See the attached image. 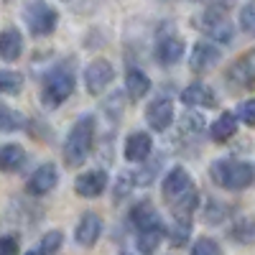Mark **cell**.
<instances>
[{"mask_svg":"<svg viewBox=\"0 0 255 255\" xmlns=\"http://www.w3.org/2000/svg\"><path fill=\"white\" fill-rule=\"evenodd\" d=\"M20 250V235L18 232H8V235L0 238V253L3 255H18Z\"/></svg>","mask_w":255,"mask_h":255,"instance_id":"obj_35","label":"cell"},{"mask_svg":"<svg viewBox=\"0 0 255 255\" xmlns=\"http://www.w3.org/2000/svg\"><path fill=\"white\" fill-rule=\"evenodd\" d=\"M186 54V44L179 36H163L156 46V61L161 67H174L181 61V56Z\"/></svg>","mask_w":255,"mask_h":255,"instance_id":"obj_16","label":"cell"},{"mask_svg":"<svg viewBox=\"0 0 255 255\" xmlns=\"http://www.w3.org/2000/svg\"><path fill=\"white\" fill-rule=\"evenodd\" d=\"M227 215H230V207H227V204H222L220 199H212V197L204 199L202 217H204L207 225H222V222L227 220Z\"/></svg>","mask_w":255,"mask_h":255,"instance_id":"obj_25","label":"cell"},{"mask_svg":"<svg viewBox=\"0 0 255 255\" xmlns=\"http://www.w3.org/2000/svg\"><path fill=\"white\" fill-rule=\"evenodd\" d=\"M61 245H64V232H61V230H49L46 235L41 238V243H38L33 250H28V255H36V253H41V255H54V253L61 250Z\"/></svg>","mask_w":255,"mask_h":255,"instance_id":"obj_26","label":"cell"},{"mask_svg":"<svg viewBox=\"0 0 255 255\" xmlns=\"http://www.w3.org/2000/svg\"><path fill=\"white\" fill-rule=\"evenodd\" d=\"M199 26L202 31L209 36V38H215V41H222V44H230L232 36H235V28H232L230 23V15L225 13L222 5H212L202 13L199 18Z\"/></svg>","mask_w":255,"mask_h":255,"instance_id":"obj_5","label":"cell"},{"mask_svg":"<svg viewBox=\"0 0 255 255\" xmlns=\"http://www.w3.org/2000/svg\"><path fill=\"white\" fill-rule=\"evenodd\" d=\"M161 163H163V156H161V158H156L153 163H148V158H145V161L140 163V168L133 174V176H135V184H138V186H148V184H153V181H156V174L161 171Z\"/></svg>","mask_w":255,"mask_h":255,"instance_id":"obj_29","label":"cell"},{"mask_svg":"<svg viewBox=\"0 0 255 255\" xmlns=\"http://www.w3.org/2000/svg\"><path fill=\"white\" fill-rule=\"evenodd\" d=\"M20 54H23V33L10 26L0 36V56H3V61L10 64V61H18Z\"/></svg>","mask_w":255,"mask_h":255,"instance_id":"obj_21","label":"cell"},{"mask_svg":"<svg viewBox=\"0 0 255 255\" xmlns=\"http://www.w3.org/2000/svg\"><path fill=\"white\" fill-rule=\"evenodd\" d=\"M108 189V174L102 168H92V171H82L74 179V191L84 199H95Z\"/></svg>","mask_w":255,"mask_h":255,"instance_id":"obj_11","label":"cell"},{"mask_svg":"<svg viewBox=\"0 0 255 255\" xmlns=\"http://www.w3.org/2000/svg\"><path fill=\"white\" fill-rule=\"evenodd\" d=\"M123 108H125V100H123V95H120V92H113L108 100L102 102V110H105V115H108L113 123L123 118Z\"/></svg>","mask_w":255,"mask_h":255,"instance_id":"obj_31","label":"cell"},{"mask_svg":"<svg viewBox=\"0 0 255 255\" xmlns=\"http://www.w3.org/2000/svg\"><path fill=\"white\" fill-rule=\"evenodd\" d=\"M95 135H97V120L95 115H82L64 140V163L69 168H79L84 161L90 158L92 145H95Z\"/></svg>","mask_w":255,"mask_h":255,"instance_id":"obj_1","label":"cell"},{"mask_svg":"<svg viewBox=\"0 0 255 255\" xmlns=\"http://www.w3.org/2000/svg\"><path fill=\"white\" fill-rule=\"evenodd\" d=\"M238 118L245 123V125H255V97L240 102V108H238Z\"/></svg>","mask_w":255,"mask_h":255,"instance_id":"obj_36","label":"cell"},{"mask_svg":"<svg viewBox=\"0 0 255 255\" xmlns=\"http://www.w3.org/2000/svg\"><path fill=\"white\" fill-rule=\"evenodd\" d=\"M74 87H77L74 74L64 67H56L49 74H44V79H41V102H44V108L56 110L59 105H64L74 95Z\"/></svg>","mask_w":255,"mask_h":255,"instance_id":"obj_3","label":"cell"},{"mask_svg":"<svg viewBox=\"0 0 255 255\" xmlns=\"http://www.w3.org/2000/svg\"><path fill=\"white\" fill-rule=\"evenodd\" d=\"M133 186H138V184H135V176H133L130 171H123L120 179H118V184H115V202H123V199L133 191Z\"/></svg>","mask_w":255,"mask_h":255,"instance_id":"obj_32","label":"cell"},{"mask_svg":"<svg viewBox=\"0 0 255 255\" xmlns=\"http://www.w3.org/2000/svg\"><path fill=\"white\" fill-rule=\"evenodd\" d=\"M209 176L217 186L227 189V191H243L250 189L255 181V168L248 161H238V158H220L209 166Z\"/></svg>","mask_w":255,"mask_h":255,"instance_id":"obj_2","label":"cell"},{"mask_svg":"<svg viewBox=\"0 0 255 255\" xmlns=\"http://www.w3.org/2000/svg\"><path fill=\"white\" fill-rule=\"evenodd\" d=\"M128 222L135 227V232L138 230H145V227H153V225H161L156 207L148 202V199H140L138 204L130 207V212H128Z\"/></svg>","mask_w":255,"mask_h":255,"instance_id":"obj_17","label":"cell"},{"mask_svg":"<svg viewBox=\"0 0 255 255\" xmlns=\"http://www.w3.org/2000/svg\"><path fill=\"white\" fill-rule=\"evenodd\" d=\"M202 130H204V115L184 113L181 125H179V133H184V135H199Z\"/></svg>","mask_w":255,"mask_h":255,"instance_id":"obj_30","label":"cell"},{"mask_svg":"<svg viewBox=\"0 0 255 255\" xmlns=\"http://www.w3.org/2000/svg\"><path fill=\"white\" fill-rule=\"evenodd\" d=\"M113 79H115V67L105 56L92 59L87 67H84V87H87V92L92 97H100L105 90L110 87Z\"/></svg>","mask_w":255,"mask_h":255,"instance_id":"obj_6","label":"cell"},{"mask_svg":"<svg viewBox=\"0 0 255 255\" xmlns=\"http://www.w3.org/2000/svg\"><path fill=\"white\" fill-rule=\"evenodd\" d=\"M181 102L189 105V108H202V110H209V108H217V95L215 90L204 82H191L184 87L181 92Z\"/></svg>","mask_w":255,"mask_h":255,"instance_id":"obj_13","label":"cell"},{"mask_svg":"<svg viewBox=\"0 0 255 255\" xmlns=\"http://www.w3.org/2000/svg\"><path fill=\"white\" fill-rule=\"evenodd\" d=\"M148 92H151V77H148L143 69H135V67L128 69V74H125V95L133 102H138Z\"/></svg>","mask_w":255,"mask_h":255,"instance_id":"obj_20","label":"cell"},{"mask_svg":"<svg viewBox=\"0 0 255 255\" xmlns=\"http://www.w3.org/2000/svg\"><path fill=\"white\" fill-rule=\"evenodd\" d=\"M227 82L235 90H255V49H250L243 59H238L227 72Z\"/></svg>","mask_w":255,"mask_h":255,"instance_id":"obj_8","label":"cell"},{"mask_svg":"<svg viewBox=\"0 0 255 255\" xmlns=\"http://www.w3.org/2000/svg\"><path fill=\"white\" fill-rule=\"evenodd\" d=\"M227 238L238 245H250L255 243V220L253 217H238V222L230 227Z\"/></svg>","mask_w":255,"mask_h":255,"instance_id":"obj_24","label":"cell"},{"mask_svg":"<svg viewBox=\"0 0 255 255\" xmlns=\"http://www.w3.org/2000/svg\"><path fill=\"white\" fill-rule=\"evenodd\" d=\"M168 235V230L163 225H153V227H145V230H138V238H135V248L140 253H153L163 238Z\"/></svg>","mask_w":255,"mask_h":255,"instance_id":"obj_23","label":"cell"},{"mask_svg":"<svg viewBox=\"0 0 255 255\" xmlns=\"http://www.w3.org/2000/svg\"><path fill=\"white\" fill-rule=\"evenodd\" d=\"M174 100L171 97H156V100H151L148 102V108H145V123H148V128L151 130H156V133H163V130H168L171 128V123H174Z\"/></svg>","mask_w":255,"mask_h":255,"instance_id":"obj_7","label":"cell"},{"mask_svg":"<svg viewBox=\"0 0 255 255\" xmlns=\"http://www.w3.org/2000/svg\"><path fill=\"white\" fill-rule=\"evenodd\" d=\"M26 158H28L26 148L18 143H3V148H0V166H3V171H18V168H23Z\"/></svg>","mask_w":255,"mask_h":255,"instance_id":"obj_22","label":"cell"},{"mask_svg":"<svg viewBox=\"0 0 255 255\" xmlns=\"http://www.w3.org/2000/svg\"><path fill=\"white\" fill-rule=\"evenodd\" d=\"M240 28L245 33H255V0H248L240 10Z\"/></svg>","mask_w":255,"mask_h":255,"instance_id":"obj_34","label":"cell"},{"mask_svg":"<svg viewBox=\"0 0 255 255\" xmlns=\"http://www.w3.org/2000/svg\"><path fill=\"white\" fill-rule=\"evenodd\" d=\"M123 153H125V158L130 163H143L145 158H151V153H153V138L148 135L145 130H135V133L128 135Z\"/></svg>","mask_w":255,"mask_h":255,"instance_id":"obj_14","label":"cell"},{"mask_svg":"<svg viewBox=\"0 0 255 255\" xmlns=\"http://www.w3.org/2000/svg\"><path fill=\"white\" fill-rule=\"evenodd\" d=\"M102 220H100V215H95V212H84V215L79 217V222H77V227H74V240H77V245H82V248H95L97 245V240H100V235H102Z\"/></svg>","mask_w":255,"mask_h":255,"instance_id":"obj_10","label":"cell"},{"mask_svg":"<svg viewBox=\"0 0 255 255\" xmlns=\"http://www.w3.org/2000/svg\"><path fill=\"white\" fill-rule=\"evenodd\" d=\"M220 49L215 44H209V41H197L194 49L189 54V67L194 74H202V72H209L215 64L220 61Z\"/></svg>","mask_w":255,"mask_h":255,"instance_id":"obj_12","label":"cell"},{"mask_svg":"<svg viewBox=\"0 0 255 255\" xmlns=\"http://www.w3.org/2000/svg\"><path fill=\"white\" fill-rule=\"evenodd\" d=\"M189 189H191V176H189V171L184 166H174L171 171L163 176V184H161V191H163L166 202L179 199L184 191H189Z\"/></svg>","mask_w":255,"mask_h":255,"instance_id":"obj_15","label":"cell"},{"mask_svg":"<svg viewBox=\"0 0 255 255\" xmlns=\"http://www.w3.org/2000/svg\"><path fill=\"white\" fill-rule=\"evenodd\" d=\"M199 204H202V197H199V191L191 186L189 191H184L179 199L171 202V215H174V220L191 222V217H194V212H197Z\"/></svg>","mask_w":255,"mask_h":255,"instance_id":"obj_19","label":"cell"},{"mask_svg":"<svg viewBox=\"0 0 255 255\" xmlns=\"http://www.w3.org/2000/svg\"><path fill=\"white\" fill-rule=\"evenodd\" d=\"M20 90H23V74L13 72V69H3V72H0V92H3L5 97L18 95Z\"/></svg>","mask_w":255,"mask_h":255,"instance_id":"obj_28","label":"cell"},{"mask_svg":"<svg viewBox=\"0 0 255 255\" xmlns=\"http://www.w3.org/2000/svg\"><path fill=\"white\" fill-rule=\"evenodd\" d=\"M59 184V171L54 163H41L26 181V191L31 197H46Z\"/></svg>","mask_w":255,"mask_h":255,"instance_id":"obj_9","label":"cell"},{"mask_svg":"<svg viewBox=\"0 0 255 255\" xmlns=\"http://www.w3.org/2000/svg\"><path fill=\"white\" fill-rule=\"evenodd\" d=\"M191 253L194 255H217V253H222V245L215 238H197V243L191 245Z\"/></svg>","mask_w":255,"mask_h":255,"instance_id":"obj_33","label":"cell"},{"mask_svg":"<svg viewBox=\"0 0 255 255\" xmlns=\"http://www.w3.org/2000/svg\"><path fill=\"white\" fill-rule=\"evenodd\" d=\"M23 20L33 36H49V33H54V28L59 23V13L46 0H31L23 8Z\"/></svg>","mask_w":255,"mask_h":255,"instance_id":"obj_4","label":"cell"},{"mask_svg":"<svg viewBox=\"0 0 255 255\" xmlns=\"http://www.w3.org/2000/svg\"><path fill=\"white\" fill-rule=\"evenodd\" d=\"M18 128H28L23 113L10 110L8 105H3V108H0V130H3V133H13V130H18Z\"/></svg>","mask_w":255,"mask_h":255,"instance_id":"obj_27","label":"cell"},{"mask_svg":"<svg viewBox=\"0 0 255 255\" xmlns=\"http://www.w3.org/2000/svg\"><path fill=\"white\" fill-rule=\"evenodd\" d=\"M238 123H240L238 113L225 110L215 123L209 125V135H212V140H215V143H227V140H232V135H238Z\"/></svg>","mask_w":255,"mask_h":255,"instance_id":"obj_18","label":"cell"}]
</instances>
